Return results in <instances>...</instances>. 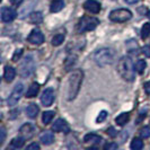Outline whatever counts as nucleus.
Segmentation results:
<instances>
[{"instance_id":"f257e3e1","label":"nucleus","mask_w":150,"mask_h":150,"mask_svg":"<svg viewBox=\"0 0 150 150\" xmlns=\"http://www.w3.org/2000/svg\"><path fill=\"white\" fill-rule=\"evenodd\" d=\"M117 71L121 77L127 81H133L135 78V67L133 66V62L131 58L123 57L119 60L117 64Z\"/></svg>"},{"instance_id":"f03ea898","label":"nucleus","mask_w":150,"mask_h":150,"mask_svg":"<svg viewBox=\"0 0 150 150\" xmlns=\"http://www.w3.org/2000/svg\"><path fill=\"white\" fill-rule=\"evenodd\" d=\"M83 71L81 70H75L71 76H70V78H69V80H68V99L69 100H71V99H74V98L77 96V94H78V91H79V88H80V86H81V83H83Z\"/></svg>"},{"instance_id":"7ed1b4c3","label":"nucleus","mask_w":150,"mask_h":150,"mask_svg":"<svg viewBox=\"0 0 150 150\" xmlns=\"http://www.w3.org/2000/svg\"><path fill=\"white\" fill-rule=\"evenodd\" d=\"M114 58H115V53L111 49H100L94 54V60L100 67L112 64L114 62Z\"/></svg>"},{"instance_id":"20e7f679","label":"nucleus","mask_w":150,"mask_h":150,"mask_svg":"<svg viewBox=\"0 0 150 150\" xmlns=\"http://www.w3.org/2000/svg\"><path fill=\"white\" fill-rule=\"evenodd\" d=\"M99 24V21L95 17L91 16H83V18L77 24V30L78 33H85V32H90L94 30Z\"/></svg>"},{"instance_id":"39448f33","label":"nucleus","mask_w":150,"mask_h":150,"mask_svg":"<svg viewBox=\"0 0 150 150\" xmlns=\"http://www.w3.org/2000/svg\"><path fill=\"white\" fill-rule=\"evenodd\" d=\"M131 17H132V13L129 9H124V8L115 9L110 14V19L115 23L128 22L129 19H131Z\"/></svg>"},{"instance_id":"423d86ee","label":"nucleus","mask_w":150,"mask_h":150,"mask_svg":"<svg viewBox=\"0 0 150 150\" xmlns=\"http://www.w3.org/2000/svg\"><path fill=\"white\" fill-rule=\"evenodd\" d=\"M34 69H35V62L33 60L32 57H26L25 60L22 62L21 68H19V74L22 77L26 78V77H30L33 72H34Z\"/></svg>"},{"instance_id":"0eeeda50","label":"nucleus","mask_w":150,"mask_h":150,"mask_svg":"<svg viewBox=\"0 0 150 150\" xmlns=\"http://www.w3.org/2000/svg\"><path fill=\"white\" fill-rule=\"evenodd\" d=\"M23 91H24V86L23 83H17L15 86L14 90L11 91L10 96L8 98V105L9 106H14L18 103V100L21 99L23 95Z\"/></svg>"},{"instance_id":"6e6552de","label":"nucleus","mask_w":150,"mask_h":150,"mask_svg":"<svg viewBox=\"0 0 150 150\" xmlns=\"http://www.w3.org/2000/svg\"><path fill=\"white\" fill-rule=\"evenodd\" d=\"M17 16V13L16 10H14L13 8L9 7H4L1 9V21L5 23H9L13 22Z\"/></svg>"},{"instance_id":"1a4fd4ad","label":"nucleus","mask_w":150,"mask_h":150,"mask_svg":"<svg viewBox=\"0 0 150 150\" xmlns=\"http://www.w3.org/2000/svg\"><path fill=\"white\" fill-rule=\"evenodd\" d=\"M27 40H28V42H30L32 44L41 45L44 42V35H43V33L40 30H33Z\"/></svg>"},{"instance_id":"9d476101","label":"nucleus","mask_w":150,"mask_h":150,"mask_svg":"<svg viewBox=\"0 0 150 150\" xmlns=\"http://www.w3.org/2000/svg\"><path fill=\"white\" fill-rule=\"evenodd\" d=\"M35 127L33 125V124H30V123H25L24 125L21 127L19 129V133L22 135L23 138H25V139H30L33 135L35 134Z\"/></svg>"},{"instance_id":"9b49d317","label":"nucleus","mask_w":150,"mask_h":150,"mask_svg":"<svg viewBox=\"0 0 150 150\" xmlns=\"http://www.w3.org/2000/svg\"><path fill=\"white\" fill-rule=\"evenodd\" d=\"M54 100V91L52 88H46L41 96V102L44 106H51Z\"/></svg>"},{"instance_id":"f8f14e48","label":"nucleus","mask_w":150,"mask_h":150,"mask_svg":"<svg viewBox=\"0 0 150 150\" xmlns=\"http://www.w3.org/2000/svg\"><path fill=\"white\" fill-rule=\"evenodd\" d=\"M52 130L54 132H63V133H68L70 131V128L68 125V123L63 119H58L53 123Z\"/></svg>"},{"instance_id":"ddd939ff","label":"nucleus","mask_w":150,"mask_h":150,"mask_svg":"<svg viewBox=\"0 0 150 150\" xmlns=\"http://www.w3.org/2000/svg\"><path fill=\"white\" fill-rule=\"evenodd\" d=\"M83 8L91 14H98L100 11V4L96 0H87L83 4Z\"/></svg>"},{"instance_id":"4468645a","label":"nucleus","mask_w":150,"mask_h":150,"mask_svg":"<svg viewBox=\"0 0 150 150\" xmlns=\"http://www.w3.org/2000/svg\"><path fill=\"white\" fill-rule=\"evenodd\" d=\"M102 137L97 135L95 133H88L83 137V142L85 143H90V144H98L102 142Z\"/></svg>"},{"instance_id":"2eb2a0df","label":"nucleus","mask_w":150,"mask_h":150,"mask_svg":"<svg viewBox=\"0 0 150 150\" xmlns=\"http://www.w3.org/2000/svg\"><path fill=\"white\" fill-rule=\"evenodd\" d=\"M40 140L42 141L43 144L49 146V144L53 143V141H54V134H53L52 132H50V131H45V132H43V133L41 134Z\"/></svg>"},{"instance_id":"dca6fc26","label":"nucleus","mask_w":150,"mask_h":150,"mask_svg":"<svg viewBox=\"0 0 150 150\" xmlns=\"http://www.w3.org/2000/svg\"><path fill=\"white\" fill-rule=\"evenodd\" d=\"M16 76V70L14 69L13 67H7L5 68V72H4V78H5V80L7 81V83H11L13 80H14V78H15Z\"/></svg>"},{"instance_id":"f3484780","label":"nucleus","mask_w":150,"mask_h":150,"mask_svg":"<svg viewBox=\"0 0 150 150\" xmlns=\"http://www.w3.org/2000/svg\"><path fill=\"white\" fill-rule=\"evenodd\" d=\"M38 112H40V108L36 104H30L26 108V114L30 119H35L38 116Z\"/></svg>"},{"instance_id":"a211bd4d","label":"nucleus","mask_w":150,"mask_h":150,"mask_svg":"<svg viewBox=\"0 0 150 150\" xmlns=\"http://www.w3.org/2000/svg\"><path fill=\"white\" fill-rule=\"evenodd\" d=\"M64 7V1L63 0H53L51 4L50 10L51 13H59L60 10H62Z\"/></svg>"},{"instance_id":"6ab92c4d","label":"nucleus","mask_w":150,"mask_h":150,"mask_svg":"<svg viewBox=\"0 0 150 150\" xmlns=\"http://www.w3.org/2000/svg\"><path fill=\"white\" fill-rule=\"evenodd\" d=\"M38 91H40V86H38V83H32L30 86V88L26 91V97L27 98L35 97L38 94Z\"/></svg>"},{"instance_id":"aec40b11","label":"nucleus","mask_w":150,"mask_h":150,"mask_svg":"<svg viewBox=\"0 0 150 150\" xmlns=\"http://www.w3.org/2000/svg\"><path fill=\"white\" fill-rule=\"evenodd\" d=\"M129 119H130V114H129V113H122V114H120V115L115 119V122L117 123V125L123 127V125H125V124L128 123Z\"/></svg>"},{"instance_id":"412c9836","label":"nucleus","mask_w":150,"mask_h":150,"mask_svg":"<svg viewBox=\"0 0 150 150\" xmlns=\"http://www.w3.org/2000/svg\"><path fill=\"white\" fill-rule=\"evenodd\" d=\"M30 24H41L42 21H43V15L42 13L40 11H36V13H33L30 15Z\"/></svg>"},{"instance_id":"4be33fe9","label":"nucleus","mask_w":150,"mask_h":150,"mask_svg":"<svg viewBox=\"0 0 150 150\" xmlns=\"http://www.w3.org/2000/svg\"><path fill=\"white\" fill-rule=\"evenodd\" d=\"M24 143H25V138H23V137H18V138H15V139H13V141H11V147L13 148H15V149H18V148H22L23 146H24Z\"/></svg>"},{"instance_id":"5701e85b","label":"nucleus","mask_w":150,"mask_h":150,"mask_svg":"<svg viewBox=\"0 0 150 150\" xmlns=\"http://www.w3.org/2000/svg\"><path fill=\"white\" fill-rule=\"evenodd\" d=\"M143 148V142L141 139L139 138H134L131 142V149L132 150H140Z\"/></svg>"},{"instance_id":"b1692460","label":"nucleus","mask_w":150,"mask_h":150,"mask_svg":"<svg viewBox=\"0 0 150 150\" xmlns=\"http://www.w3.org/2000/svg\"><path fill=\"white\" fill-rule=\"evenodd\" d=\"M53 116H54V112H52V111L44 112L43 115H42V121H43V123H44V124L51 123V121L53 120Z\"/></svg>"},{"instance_id":"393cba45","label":"nucleus","mask_w":150,"mask_h":150,"mask_svg":"<svg viewBox=\"0 0 150 150\" xmlns=\"http://www.w3.org/2000/svg\"><path fill=\"white\" fill-rule=\"evenodd\" d=\"M64 41V34H55L52 38V44L54 46H59Z\"/></svg>"},{"instance_id":"a878e982","label":"nucleus","mask_w":150,"mask_h":150,"mask_svg":"<svg viewBox=\"0 0 150 150\" xmlns=\"http://www.w3.org/2000/svg\"><path fill=\"white\" fill-rule=\"evenodd\" d=\"M134 67H135V70H137L139 74H143L144 69H146V67H147V63H146V61L144 60H138L137 62H135Z\"/></svg>"},{"instance_id":"bb28decb","label":"nucleus","mask_w":150,"mask_h":150,"mask_svg":"<svg viewBox=\"0 0 150 150\" xmlns=\"http://www.w3.org/2000/svg\"><path fill=\"white\" fill-rule=\"evenodd\" d=\"M150 35V23H146L141 28V38L144 40Z\"/></svg>"},{"instance_id":"cd10ccee","label":"nucleus","mask_w":150,"mask_h":150,"mask_svg":"<svg viewBox=\"0 0 150 150\" xmlns=\"http://www.w3.org/2000/svg\"><path fill=\"white\" fill-rule=\"evenodd\" d=\"M140 135L142 139H147L150 137V127H144L140 130Z\"/></svg>"},{"instance_id":"c85d7f7f","label":"nucleus","mask_w":150,"mask_h":150,"mask_svg":"<svg viewBox=\"0 0 150 150\" xmlns=\"http://www.w3.org/2000/svg\"><path fill=\"white\" fill-rule=\"evenodd\" d=\"M22 54H23V49L16 50L15 53H14V55H13V61H14V62H17V61L19 60V58L22 57Z\"/></svg>"},{"instance_id":"c756f323","label":"nucleus","mask_w":150,"mask_h":150,"mask_svg":"<svg viewBox=\"0 0 150 150\" xmlns=\"http://www.w3.org/2000/svg\"><path fill=\"white\" fill-rule=\"evenodd\" d=\"M106 117H107V112L106 111H102V112L99 113V115L97 116L96 121H97V123H100V122H103V121L105 120Z\"/></svg>"},{"instance_id":"7c9ffc66","label":"nucleus","mask_w":150,"mask_h":150,"mask_svg":"<svg viewBox=\"0 0 150 150\" xmlns=\"http://www.w3.org/2000/svg\"><path fill=\"white\" fill-rule=\"evenodd\" d=\"M117 143H114V142H110V143H106L105 146H104V149L106 150H115L117 149Z\"/></svg>"},{"instance_id":"2f4dec72","label":"nucleus","mask_w":150,"mask_h":150,"mask_svg":"<svg viewBox=\"0 0 150 150\" xmlns=\"http://www.w3.org/2000/svg\"><path fill=\"white\" fill-rule=\"evenodd\" d=\"M5 138H6V129L4 127L0 128V144H2L5 141Z\"/></svg>"},{"instance_id":"473e14b6","label":"nucleus","mask_w":150,"mask_h":150,"mask_svg":"<svg viewBox=\"0 0 150 150\" xmlns=\"http://www.w3.org/2000/svg\"><path fill=\"white\" fill-rule=\"evenodd\" d=\"M142 53L146 55V57L150 58V45H146V46H143V47H142Z\"/></svg>"},{"instance_id":"72a5a7b5","label":"nucleus","mask_w":150,"mask_h":150,"mask_svg":"<svg viewBox=\"0 0 150 150\" xmlns=\"http://www.w3.org/2000/svg\"><path fill=\"white\" fill-rule=\"evenodd\" d=\"M107 134L110 135V137H112V138H114V137L117 135V132L115 131V129L113 128V127H111V128L107 130Z\"/></svg>"},{"instance_id":"f704fd0d","label":"nucleus","mask_w":150,"mask_h":150,"mask_svg":"<svg viewBox=\"0 0 150 150\" xmlns=\"http://www.w3.org/2000/svg\"><path fill=\"white\" fill-rule=\"evenodd\" d=\"M27 150H40V144L38 143H30L27 146Z\"/></svg>"},{"instance_id":"c9c22d12","label":"nucleus","mask_w":150,"mask_h":150,"mask_svg":"<svg viewBox=\"0 0 150 150\" xmlns=\"http://www.w3.org/2000/svg\"><path fill=\"white\" fill-rule=\"evenodd\" d=\"M144 90H146L147 95L150 96V81H147V83H144Z\"/></svg>"},{"instance_id":"e433bc0d","label":"nucleus","mask_w":150,"mask_h":150,"mask_svg":"<svg viewBox=\"0 0 150 150\" xmlns=\"http://www.w3.org/2000/svg\"><path fill=\"white\" fill-rule=\"evenodd\" d=\"M22 2H23V0H10V4H11L13 6H15V7H18Z\"/></svg>"},{"instance_id":"4c0bfd02","label":"nucleus","mask_w":150,"mask_h":150,"mask_svg":"<svg viewBox=\"0 0 150 150\" xmlns=\"http://www.w3.org/2000/svg\"><path fill=\"white\" fill-rule=\"evenodd\" d=\"M128 4H130V5H133V4H137V2H139L140 0H125Z\"/></svg>"},{"instance_id":"58836bf2","label":"nucleus","mask_w":150,"mask_h":150,"mask_svg":"<svg viewBox=\"0 0 150 150\" xmlns=\"http://www.w3.org/2000/svg\"><path fill=\"white\" fill-rule=\"evenodd\" d=\"M147 16H148V18H149V19H150V10H149V11H148V14H147Z\"/></svg>"}]
</instances>
